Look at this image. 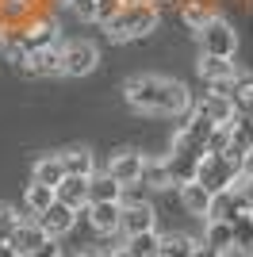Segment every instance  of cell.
I'll use <instances>...</instances> for the list:
<instances>
[{
	"mask_svg": "<svg viewBox=\"0 0 253 257\" xmlns=\"http://www.w3.org/2000/svg\"><path fill=\"white\" fill-rule=\"evenodd\" d=\"M123 96L126 104L142 111V115H188L192 96L180 81H169V77H154V73H142V77H131L123 85Z\"/></svg>",
	"mask_w": 253,
	"mask_h": 257,
	"instance_id": "obj_1",
	"label": "cell"
},
{
	"mask_svg": "<svg viewBox=\"0 0 253 257\" xmlns=\"http://www.w3.org/2000/svg\"><path fill=\"white\" fill-rule=\"evenodd\" d=\"M158 20H161V12L154 4H119V12L100 27H104V35L111 43H138L158 27Z\"/></svg>",
	"mask_w": 253,
	"mask_h": 257,
	"instance_id": "obj_2",
	"label": "cell"
},
{
	"mask_svg": "<svg viewBox=\"0 0 253 257\" xmlns=\"http://www.w3.org/2000/svg\"><path fill=\"white\" fill-rule=\"evenodd\" d=\"M242 161H245L242 154H230V150H222V154H203L192 181L203 184L211 196H215V192H226V188H234V181L242 177Z\"/></svg>",
	"mask_w": 253,
	"mask_h": 257,
	"instance_id": "obj_3",
	"label": "cell"
},
{
	"mask_svg": "<svg viewBox=\"0 0 253 257\" xmlns=\"http://www.w3.org/2000/svg\"><path fill=\"white\" fill-rule=\"evenodd\" d=\"M196 39H200V50L211 54V58H234V50H238V31H234V23L222 20V16H211L200 31H196Z\"/></svg>",
	"mask_w": 253,
	"mask_h": 257,
	"instance_id": "obj_4",
	"label": "cell"
},
{
	"mask_svg": "<svg viewBox=\"0 0 253 257\" xmlns=\"http://www.w3.org/2000/svg\"><path fill=\"white\" fill-rule=\"evenodd\" d=\"M58 54H62V73L65 77H88L96 69V62H100V50H96L92 39H73V43L58 46Z\"/></svg>",
	"mask_w": 253,
	"mask_h": 257,
	"instance_id": "obj_5",
	"label": "cell"
},
{
	"mask_svg": "<svg viewBox=\"0 0 253 257\" xmlns=\"http://www.w3.org/2000/svg\"><path fill=\"white\" fill-rule=\"evenodd\" d=\"M196 73H200L215 92H230V85L238 81V65H234L230 58H211V54H203L200 65H196Z\"/></svg>",
	"mask_w": 253,
	"mask_h": 257,
	"instance_id": "obj_6",
	"label": "cell"
},
{
	"mask_svg": "<svg viewBox=\"0 0 253 257\" xmlns=\"http://www.w3.org/2000/svg\"><path fill=\"white\" fill-rule=\"evenodd\" d=\"M154 223H158V215L150 204H119V234L123 238L146 234V230H154Z\"/></svg>",
	"mask_w": 253,
	"mask_h": 257,
	"instance_id": "obj_7",
	"label": "cell"
},
{
	"mask_svg": "<svg viewBox=\"0 0 253 257\" xmlns=\"http://www.w3.org/2000/svg\"><path fill=\"white\" fill-rule=\"evenodd\" d=\"M35 223L42 226V234H46V238H62V234H69V230H73V223H77V211L54 200V204L46 207V211H42L39 219H35Z\"/></svg>",
	"mask_w": 253,
	"mask_h": 257,
	"instance_id": "obj_8",
	"label": "cell"
},
{
	"mask_svg": "<svg viewBox=\"0 0 253 257\" xmlns=\"http://www.w3.org/2000/svg\"><path fill=\"white\" fill-rule=\"evenodd\" d=\"M142 161H146V154L138 150H119L115 158L107 161V177H115L119 184H138V177H142Z\"/></svg>",
	"mask_w": 253,
	"mask_h": 257,
	"instance_id": "obj_9",
	"label": "cell"
},
{
	"mask_svg": "<svg viewBox=\"0 0 253 257\" xmlns=\"http://www.w3.org/2000/svg\"><path fill=\"white\" fill-rule=\"evenodd\" d=\"M20 69H23V73H31V77H54V73H62V54H58V46L27 50V58H23Z\"/></svg>",
	"mask_w": 253,
	"mask_h": 257,
	"instance_id": "obj_10",
	"label": "cell"
},
{
	"mask_svg": "<svg viewBox=\"0 0 253 257\" xmlns=\"http://www.w3.org/2000/svg\"><path fill=\"white\" fill-rule=\"evenodd\" d=\"M54 200L73 211L88 207V177H62V184H54Z\"/></svg>",
	"mask_w": 253,
	"mask_h": 257,
	"instance_id": "obj_11",
	"label": "cell"
},
{
	"mask_svg": "<svg viewBox=\"0 0 253 257\" xmlns=\"http://www.w3.org/2000/svg\"><path fill=\"white\" fill-rule=\"evenodd\" d=\"M196 115H203L207 123H215V127H219V123H230V119H234V104H230V96H226V92H215V88H211L207 96L196 104Z\"/></svg>",
	"mask_w": 253,
	"mask_h": 257,
	"instance_id": "obj_12",
	"label": "cell"
},
{
	"mask_svg": "<svg viewBox=\"0 0 253 257\" xmlns=\"http://www.w3.org/2000/svg\"><path fill=\"white\" fill-rule=\"evenodd\" d=\"M238 215H249V211L242 207L238 192H234V188H226V192H215V196H211L207 215H203V219H222V223H234Z\"/></svg>",
	"mask_w": 253,
	"mask_h": 257,
	"instance_id": "obj_13",
	"label": "cell"
},
{
	"mask_svg": "<svg viewBox=\"0 0 253 257\" xmlns=\"http://www.w3.org/2000/svg\"><path fill=\"white\" fill-rule=\"evenodd\" d=\"M123 196V184L107 173H92L88 177V204H119Z\"/></svg>",
	"mask_w": 253,
	"mask_h": 257,
	"instance_id": "obj_14",
	"label": "cell"
},
{
	"mask_svg": "<svg viewBox=\"0 0 253 257\" xmlns=\"http://www.w3.org/2000/svg\"><path fill=\"white\" fill-rule=\"evenodd\" d=\"M58 158H62V169H65V177H92V173H96V158H92V150H84V146L62 150Z\"/></svg>",
	"mask_w": 253,
	"mask_h": 257,
	"instance_id": "obj_15",
	"label": "cell"
},
{
	"mask_svg": "<svg viewBox=\"0 0 253 257\" xmlns=\"http://www.w3.org/2000/svg\"><path fill=\"white\" fill-rule=\"evenodd\" d=\"M84 211L96 234H119V204H88Z\"/></svg>",
	"mask_w": 253,
	"mask_h": 257,
	"instance_id": "obj_16",
	"label": "cell"
},
{
	"mask_svg": "<svg viewBox=\"0 0 253 257\" xmlns=\"http://www.w3.org/2000/svg\"><path fill=\"white\" fill-rule=\"evenodd\" d=\"M180 204H184V211L188 215H207V204H211V192L203 188V184H196V181H184L180 184Z\"/></svg>",
	"mask_w": 253,
	"mask_h": 257,
	"instance_id": "obj_17",
	"label": "cell"
},
{
	"mask_svg": "<svg viewBox=\"0 0 253 257\" xmlns=\"http://www.w3.org/2000/svg\"><path fill=\"white\" fill-rule=\"evenodd\" d=\"M39 242H46V234H42V226H39V223H20L16 230H12V238H8V246L16 249L20 257H23V253H31Z\"/></svg>",
	"mask_w": 253,
	"mask_h": 257,
	"instance_id": "obj_18",
	"label": "cell"
},
{
	"mask_svg": "<svg viewBox=\"0 0 253 257\" xmlns=\"http://www.w3.org/2000/svg\"><path fill=\"white\" fill-rule=\"evenodd\" d=\"M62 177H65V169H62V158L58 154H46V158H39L35 161V169H31V181H39V184H62Z\"/></svg>",
	"mask_w": 253,
	"mask_h": 257,
	"instance_id": "obj_19",
	"label": "cell"
},
{
	"mask_svg": "<svg viewBox=\"0 0 253 257\" xmlns=\"http://www.w3.org/2000/svg\"><path fill=\"white\" fill-rule=\"evenodd\" d=\"M203 242H207L211 249H230L234 246V223H222V219H207V226H203Z\"/></svg>",
	"mask_w": 253,
	"mask_h": 257,
	"instance_id": "obj_20",
	"label": "cell"
},
{
	"mask_svg": "<svg viewBox=\"0 0 253 257\" xmlns=\"http://www.w3.org/2000/svg\"><path fill=\"white\" fill-rule=\"evenodd\" d=\"M226 96H230V104H234V115H249L253 119V77H238Z\"/></svg>",
	"mask_w": 253,
	"mask_h": 257,
	"instance_id": "obj_21",
	"label": "cell"
},
{
	"mask_svg": "<svg viewBox=\"0 0 253 257\" xmlns=\"http://www.w3.org/2000/svg\"><path fill=\"white\" fill-rule=\"evenodd\" d=\"M23 204H27V211H31V215H42L46 207L54 204V188H50V184L31 181V184H27V192H23Z\"/></svg>",
	"mask_w": 253,
	"mask_h": 257,
	"instance_id": "obj_22",
	"label": "cell"
},
{
	"mask_svg": "<svg viewBox=\"0 0 253 257\" xmlns=\"http://www.w3.org/2000/svg\"><path fill=\"white\" fill-rule=\"evenodd\" d=\"M138 181H142V184H150V188H158V192H161V188H173V177H169V165H165V161H142V177H138Z\"/></svg>",
	"mask_w": 253,
	"mask_h": 257,
	"instance_id": "obj_23",
	"label": "cell"
},
{
	"mask_svg": "<svg viewBox=\"0 0 253 257\" xmlns=\"http://www.w3.org/2000/svg\"><path fill=\"white\" fill-rule=\"evenodd\" d=\"M158 242H161L158 230H146V234H131L123 249L131 257H158Z\"/></svg>",
	"mask_w": 253,
	"mask_h": 257,
	"instance_id": "obj_24",
	"label": "cell"
},
{
	"mask_svg": "<svg viewBox=\"0 0 253 257\" xmlns=\"http://www.w3.org/2000/svg\"><path fill=\"white\" fill-rule=\"evenodd\" d=\"M180 16H184V23H188L192 31H200L203 23L215 16V8H211L207 0H184V4H180Z\"/></svg>",
	"mask_w": 253,
	"mask_h": 257,
	"instance_id": "obj_25",
	"label": "cell"
},
{
	"mask_svg": "<svg viewBox=\"0 0 253 257\" xmlns=\"http://www.w3.org/2000/svg\"><path fill=\"white\" fill-rule=\"evenodd\" d=\"M192 246H196V238H188V234H161L158 257H188Z\"/></svg>",
	"mask_w": 253,
	"mask_h": 257,
	"instance_id": "obj_26",
	"label": "cell"
},
{
	"mask_svg": "<svg viewBox=\"0 0 253 257\" xmlns=\"http://www.w3.org/2000/svg\"><path fill=\"white\" fill-rule=\"evenodd\" d=\"M16 226H20V215H16V207L0 204V242H8Z\"/></svg>",
	"mask_w": 253,
	"mask_h": 257,
	"instance_id": "obj_27",
	"label": "cell"
},
{
	"mask_svg": "<svg viewBox=\"0 0 253 257\" xmlns=\"http://www.w3.org/2000/svg\"><path fill=\"white\" fill-rule=\"evenodd\" d=\"M234 192H238V200H242L245 211H253V173H242V177L234 181Z\"/></svg>",
	"mask_w": 253,
	"mask_h": 257,
	"instance_id": "obj_28",
	"label": "cell"
},
{
	"mask_svg": "<svg viewBox=\"0 0 253 257\" xmlns=\"http://www.w3.org/2000/svg\"><path fill=\"white\" fill-rule=\"evenodd\" d=\"M253 242V219L249 215H238L234 219V246H249Z\"/></svg>",
	"mask_w": 253,
	"mask_h": 257,
	"instance_id": "obj_29",
	"label": "cell"
},
{
	"mask_svg": "<svg viewBox=\"0 0 253 257\" xmlns=\"http://www.w3.org/2000/svg\"><path fill=\"white\" fill-rule=\"evenodd\" d=\"M226 146H230V127L219 123V127L211 131V139H207V154H222Z\"/></svg>",
	"mask_w": 253,
	"mask_h": 257,
	"instance_id": "obj_30",
	"label": "cell"
},
{
	"mask_svg": "<svg viewBox=\"0 0 253 257\" xmlns=\"http://www.w3.org/2000/svg\"><path fill=\"white\" fill-rule=\"evenodd\" d=\"M119 4L123 0H96V8H92V23H107L111 16L119 12Z\"/></svg>",
	"mask_w": 253,
	"mask_h": 257,
	"instance_id": "obj_31",
	"label": "cell"
},
{
	"mask_svg": "<svg viewBox=\"0 0 253 257\" xmlns=\"http://www.w3.org/2000/svg\"><path fill=\"white\" fill-rule=\"evenodd\" d=\"M58 253H62V249H58V238H46V242H39L31 253H23V257H58Z\"/></svg>",
	"mask_w": 253,
	"mask_h": 257,
	"instance_id": "obj_32",
	"label": "cell"
},
{
	"mask_svg": "<svg viewBox=\"0 0 253 257\" xmlns=\"http://www.w3.org/2000/svg\"><path fill=\"white\" fill-rule=\"evenodd\" d=\"M188 257H219V249H211L207 242H196V246H192V253Z\"/></svg>",
	"mask_w": 253,
	"mask_h": 257,
	"instance_id": "obj_33",
	"label": "cell"
},
{
	"mask_svg": "<svg viewBox=\"0 0 253 257\" xmlns=\"http://www.w3.org/2000/svg\"><path fill=\"white\" fill-rule=\"evenodd\" d=\"M0 257H20V253H16V249H12L8 242H0Z\"/></svg>",
	"mask_w": 253,
	"mask_h": 257,
	"instance_id": "obj_34",
	"label": "cell"
},
{
	"mask_svg": "<svg viewBox=\"0 0 253 257\" xmlns=\"http://www.w3.org/2000/svg\"><path fill=\"white\" fill-rule=\"evenodd\" d=\"M104 257H131V253H126V249H123V246H119V249H107V253H104Z\"/></svg>",
	"mask_w": 253,
	"mask_h": 257,
	"instance_id": "obj_35",
	"label": "cell"
},
{
	"mask_svg": "<svg viewBox=\"0 0 253 257\" xmlns=\"http://www.w3.org/2000/svg\"><path fill=\"white\" fill-rule=\"evenodd\" d=\"M77 257H104V253H96V249H81Z\"/></svg>",
	"mask_w": 253,
	"mask_h": 257,
	"instance_id": "obj_36",
	"label": "cell"
},
{
	"mask_svg": "<svg viewBox=\"0 0 253 257\" xmlns=\"http://www.w3.org/2000/svg\"><path fill=\"white\" fill-rule=\"evenodd\" d=\"M238 249H242L245 257H253V242H249V246H238Z\"/></svg>",
	"mask_w": 253,
	"mask_h": 257,
	"instance_id": "obj_37",
	"label": "cell"
},
{
	"mask_svg": "<svg viewBox=\"0 0 253 257\" xmlns=\"http://www.w3.org/2000/svg\"><path fill=\"white\" fill-rule=\"evenodd\" d=\"M219 257H226V253H219Z\"/></svg>",
	"mask_w": 253,
	"mask_h": 257,
	"instance_id": "obj_38",
	"label": "cell"
},
{
	"mask_svg": "<svg viewBox=\"0 0 253 257\" xmlns=\"http://www.w3.org/2000/svg\"><path fill=\"white\" fill-rule=\"evenodd\" d=\"M249 219H253V211H249Z\"/></svg>",
	"mask_w": 253,
	"mask_h": 257,
	"instance_id": "obj_39",
	"label": "cell"
},
{
	"mask_svg": "<svg viewBox=\"0 0 253 257\" xmlns=\"http://www.w3.org/2000/svg\"><path fill=\"white\" fill-rule=\"evenodd\" d=\"M58 257H62V253H58Z\"/></svg>",
	"mask_w": 253,
	"mask_h": 257,
	"instance_id": "obj_40",
	"label": "cell"
}]
</instances>
